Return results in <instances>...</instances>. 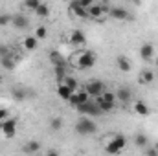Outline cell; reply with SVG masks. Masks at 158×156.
<instances>
[{
  "mask_svg": "<svg viewBox=\"0 0 158 156\" xmlns=\"http://www.w3.org/2000/svg\"><path fill=\"white\" fill-rule=\"evenodd\" d=\"M98 130V125L92 121V119H88V117H81L77 123H76V132L81 134V136H88V134H94Z\"/></svg>",
  "mask_w": 158,
  "mask_h": 156,
  "instance_id": "1",
  "label": "cell"
},
{
  "mask_svg": "<svg viewBox=\"0 0 158 156\" xmlns=\"http://www.w3.org/2000/svg\"><path fill=\"white\" fill-rule=\"evenodd\" d=\"M125 145H127V138L121 136V134H118V136H114V138L107 143L105 151L110 153V154H118V153H121V151L125 149Z\"/></svg>",
  "mask_w": 158,
  "mask_h": 156,
  "instance_id": "2",
  "label": "cell"
},
{
  "mask_svg": "<svg viewBox=\"0 0 158 156\" xmlns=\"http://www.w3.org/2000/svg\"><path fill=\"white\" fill-rule=\"evenodd\" d=\"M77 109V112H81V114H86V116H101L103 112H101V109H99V105L96 103V101H85V103H81V105H77L76 107Z\"/></svg>",
  "mask_w": 158,
  "mask_h": 156,
  "instance_id": "3",
  "label": "cell"
},
{
  "mask_svg": "<svg viewBox=\"0 0 158 156\" xmlns=\"http://www.w3.org/2000/svg\"><path fill=\"white\" fill-rule=\"evenodd\" d=\"M96 53L94 51H90V50H86V51H83L81 55H79L77 59V66L81 70H88V68H92L94 64H96Z\"/></svg>",
  "mask_w": 158,
  "mask_h": 156,
  "instance_id": "4",
  "label": "cell"
},
{
  "mask_svg": "<svg viewBox=\"0 0 158 156\" xmlns=\"http://www.w3.org/2000/svg\"><path fill=\"white\" fill-rule=\"evenodd\" d=\"M85 90L88 92L90 97H98V96H101V94L105 92V84H103V81H99V79H90V81L86 83V88H85Z\"/></svg>",
  "mask_w": 158,
  "mask_h": 156,
  "instance_id": "5",
  "label": "cell"
},
{
  "mask_svg": "<svg viewBox=\"0 0 158 156\" xmlns=\"http://www.w3.org/2000/svg\"><path fill=\"white\" fill-rule=\"evenodd\" d=\"M17 125H19V119H17V117H6L4 121H0L2 132H4L7 138L15 136V132H17Z\"/></svg>",
  "mask_w": 158,
  "mask_h": 156,
  "instance_id": "6",
  "label": "cell"
},
{
  "mask_svg": "<svg viewBox=\"0 0 158 156\" xmlns=\"http://www.w3.org/2000/svg\"><path fill=\"white\" fill-rule=\"evenodd\" d=\"M88 99H90V96H88V92H86V90H76L68 101H70L74 107H77V105L85 103V101H88Z\"/></svg>",
  "mask_w": 158,
  "mask_h": 156,
  "instance_id": "7",
  "label": "cell"
},
{
  "mask_svg": "<svg viewBox=\"0 0 158 156\" xmlns=\"http://www.w3.org/2000/svg\"><path fill=\"white\" fill-rule=\"evenodd\" d=\"M109 9L110 7H107V6H96V4H92L88 7V17L90 18H101L105 13H109Z\"/></svg>",
  "mask_w": 158,
  "mask_h": 156,
  "instance_id": "8",
  "label": "cell"
},
{
  "mask_svg": "<svg viewBox=\"0 0 158 156\" xmlns=\"http://www.w3.org/2000/svg\"><path fill=\"white\" fill-rule=\"evenodd\" d=\"M109 15H110L112 18H116V20H129V18H131L129 11L123 9V7H110V9H109Z\"/></svg>",
  "mask_w": 158,
  "mask_h": 156,
  "instance_id": "9",
  "label": "cell"
},
{
  "mask_svg": "<svg viewBox=\"0 0 158 156\" xmlns=\"http://www.w3.org/2000/svg\"><path fill=\"white\" fill-rule=\"evenodd\" d=\"M70 11H72V15H76L79 18H86V17H88V9L83 7V6H79L77 0H74V2L70 4Z\"/></svg>",
  "mask_w": 158,
  "mask_h": 156,
  "instance_id": "10",
  "label": "cell"
},
{
  "mask_svg": "<svg viewBox=\"0 0 158 156\" xmlns=\"http://www.w3.org/2000/svg\"><path fill=\"white\" fill-rule=\"evenodd\" d=\"M11 26L17 28V30H26V28H28V18H26L24 15L17 13V15H13V18H11Z\"/></svg>",
  "mask_w": 158,
  "mask_h": 156,
  "instance_id": "11",
  "label": "cell"
},
{
  "mask_svg": "<svg viewBox=\"0 0 158 156\" xmlns=\"http://www.w3.org/2000/svg\"><path fill=\"white\" fill-rule=\"evenodd\" d=\"M140 55H142V59H143V61H151V59H153V55H155V46H153V44H149V42H145V44L140 48Z\"/></svg>",
  "mask_w": 158,
  "mask_h": 156,
  "instance_id": "12",
  "label": "cell"
},
{
  "mask_svg": "<svg viewBox=\"0 0 158 156\" xmlns=\"http://www.w3.org/2000/svg\"><path fill=\"white\" fill-rule=\"evenodd\" d=\"M96 103L99 105V109H101V112H103V114H107V112H112V110H114V103H112V101H105L101 96H98V97H96Z\"/></svg>",
  "mask_w": 158,
  "mask_h": 156,
  "instance_id": "13",
  "label": "cell"
},
{
  "mask_svg": "<svg viewBox=\"0 0 158 156\" xmlns=\"http://www.w3.org/2000/svg\"><path fill=\"white\" fill-rule=\"evenodd\" d=\"M131 97H132V92H131L127 86H119L118 92H116V99L123 101V103H129V101H131Z\"/></svg>",
  "mask_w": 158,
  "mask_h": 156,
  "instance_id": "14",
  "label": "cell"
},
{
  "mask_svg": "<svg viewBox=\"0 0 158 156\" xmlns=\"http://www.w3.org/2000/svg\"><path fill=\"white\" fill-rule=\"evenodd\" d=\"M57 94H59V97L61 99H64V101H68L70 97H72V88H68L64 83H59V86H57Z\"/></svg>",
  "mask_w": 158,
  "mask_h": 156,
  "instance_id": "15",
  "label": "cell"
},
{
  "mask_svg": "<svg viewBox=\"0 0 158 156\" xmlns=\"http://www.w3.org/2000/svg\"><path fill=\"white\" fill-rule=\"evenodd\" d=\"M22 44H24V48H26L28 51H33V50L37 48V44H39V39H37L35 35H30V37H26V39H24Z\"/></svg>",
  "mask_w": 158,
  "mask_h": 156,
  "instance_id": "16",
  "label": "cell"
},
{
  "mask_svg": "<svg viewBox=\"0 0 158 156\" xmlns=\"http://www.w3.org/2000/svg\"><path fill=\"white\" fill-rule=\"evenodd\" d=\"M70 42H72V44H85V42H86V37H85L83 31L76 30V31H72V35H70Z\"/></svg>",
  "mask_w": 158,
  "mask_h": 156,
  "instance_id": "17",
  "label": "cell"
},
{
  "mask_svg": "<svg viewBox=\"0 0 158 156\" xmlns=\"http://www.w3.org/2000/svg\"><path fill=\"white\" fill-rule=\"evenodd\" d=\"M116 64H118V68L121 72H129V70H131V61H129L127 57H123V55H118Z\"/></svg>",
  "mask_w": 158,
  "mask_h": 156,
  "instance_id": "18",
  "label": "cell"
},
{
  "mask_svg": "<svg viewBox=\"0 0 158 156\" xmlns=\"http://www.w3.org/2000/svg\"><path fill=\"white\" fill-rule=\"evenodd\" d=\"M11 96H13V99H17V101H24V99L28 97V92H26L24 88H20V86H15L13 92H11Z\"/></svg>",
  "mask_w": 158,
  "mask_h": 156,
  "instance_id": "19",
  "label": "cell"
},
{
  "mask_svg": "<svg viewBox=\"0 0 158 156\" xmlns=\"http://www.w3.org/2000/svg\"><path fill=\"white\" fill-rule=\"evenodd\" d=\"M0 64H2L6 70H13V68H15V61H13L11 53H9V55H6V57H0Z\"/></svg>",
  "mask_w": 158,
  "mask_h": 156,
  "instance_id": "20",
  "label": "cell"
},
{
  "mask_svg": "<svg viewBox=\"0 0 158 156\" xmlns=\"http://www.w3.org/2000/svg\"><path fill=\"white\" fill-rule=\"evenodd\" d=\"M134 110H136L140 116H147V114H149V107H147L143 101H136V103H134Z\"/></svg>",
  "mask_w": 158,
  "mask_h": 156,
  "instance_id": "21",
  "label": "cell"
},
{
  "mask_svg": "<svg viewBox=\"0 0 158 156\" xmlns=\"http://www.w3.org/2000/svg\"><path fill=\"white\" fill-rule=\"evenodd\" d=\"M61 83H64L68 88H72V92H76V90H77V86H79V83H77V81H76L74 77H72V76H64Z\"/></svg>",
  "mask_w": 158,
  "mask_h": 156,
  "instance_id": "22",
  "label": "cell"
},
{
  "mask_svg": "<svg viewBox=\"0 0 158 156\" xmlns=\"http://www.w3.org/2000/svg\"><path fill=\"white\" fill-rule=\"evenodd\" d=\"M55 66V76L59 81H63V77L66 76V63H59V64H53Z\"/></svg>",
  "mask_w": 158,
  "mask_h": 156,
  "instance_id": "23",
  "label": "cell"
},
{
  "mask_svg": "<svg viewBox=\"0 0 158 156\" xmlns=\"http://www.w3.org/2000/svg\"><path fill=\"white\" fill-rule=\"evenodd\" d=\"M35 15L40 17V18H46V17H50V7L46 6V4H40L39 7L35 9Z\"/></svg>",
  "mask_w": 158,
  "mask_h": 156,
  "instance_id": "24",
  "label": "cell"
},
{
  "mask_svg": "<svg viewBox=\"0 0 158 156\" xmlns=\"http://www.w3.org/2000/svg\"><path fill=\"white\" fill-rule=\"evenodd\" d=\"M24 151H26V153H39L40 143L39 142H28V143L24 145Z\"/></svg>",
  "mask_w": 158,
  "mask_h": 156,
  "instance_id": "25",
  "label": "cell"
},
{
  "mask_svg": "<svg viewBox=\"0 0 158 156\" xmlns=\"http://www.w3.org/2000/svg\"><path fill=\"white\" fill-rule=\"evenodd\" d=\"M153 81H155L153 72H149V70L142 72V77H140V83H142V84H149V83H153Z\"/></svg>",
  "mask_w": 158,
  "mask_h": 156,
  "instance_id": "26",
  "label": "cell"
},
{
  "mask_svg": "<svg viewBox=\"0 0 158 156\" xmlns=\"http://www.w3.org/2000/svg\"><path fill=\"white\" fill-rule=\"evenodd\" d=\"M147 136L145 134H136V138H134V143H136V147H145L147 145Z\"/></svg>",
  "mask_w": 158,
  "mask_h": 156,
  "instance_id": "27",
  "label": "cell"
},
{
  "mask_svg": "<svg viewBox=\"0 0 158 156\" xmlns=\"http://www.w3.org/2000/svg\"><path fill=\"white\" fill-rule=\"evenodd\" d=\"M50 61H52L53 64H59V63H64V57H63L59 51H52V53H50Z\"/></svg>",
  "mask_w": 158,
  "mask_h": 156,
  "instance_id": "28",
  "label": "cell"
},
{
  "mask_svg": "<svg viewBox=\"0 0 158 156\" xmlns=\"http://www.w3.org/2000/svg\"><path fill=\"white\" fill-rule=\"evenodd\" d=\"M11 15H7V13H0V28H6V26H9L11 24Z\"/></svg>",
  "mask_w": 158,
  "mask_h": 156,
  "instance_id": "29",
  "label": "cell"
},
{
  "mask_svg": "<svg viewBox=\"0 0 158 156\" xmlns=\"http://www.w3.org/2000/svg\"><path fill=\"white\" fill-rule=\"evenodd\" d=\"M40 4H42L40 0H24V6H26L28 9H31V11H35Z\"/></svg>",
  "mask_w": 158,
  "mask_h": 156,
  "instance_id": "30",
  "label": "cell"
},
{
  "mask_svg": "<svg viewBox=\"0 0 158 156\" xmlns=\"http://www.w3.org/2000/svg\"><path fill=\"white\" fill-rule=\"evenodd\" d=\"M61 127H63V119H61V117H53V119L50 121V129H52V130H59Z\"/></svg>",
  "mask_w": 158,
  "mask_h": 156,
  "instance_id": "31",
  "label": "cell"
},
{
  "mask_svg": "<svg viewBox=\"0 0 158 156\" xmlns=\"http://www.w3.org/2000/svg\"><path fill=\"white\" fill-rule=\"evenodd\" d=\"M101 97H103L105 101H112V103H116V94H114V92H103Z\"/></svg>",
  "mask_w": 158,
  "mask_h": 156,
  "instance_id": "32",
  "label": "cell"
},
{
  "mask_svg": "<svg viewBox=\"0 0 158 156\" xmlns=\"http://www.w3.org/2000/svg\"><path fill=\"white\" fill-rule=\"evenodd\" d=\"M46 33H48V31H46V28H44V26H39V28L35 30V37H37V39H44V37H46Z\"/></svg>",
  "mask_w": 158,
  "mask_h": 156,
  "instance_id": "33",
  "label": "cell"
},
{
  "mask_svg": "<svg viewBox=\"0 0 158 156\" xmlns=\"http://www.w3.org/2000/svg\"><path fill=\"white\" fill-rule=\"evenodd\" d=\"M6 55H9V48L6 44H0V57H6Z\"/></svg>",
  "mask_w": 158,
  "mask_h": 156,
  "instance_id": "34",
  "label": "cell"
},
{
  "mask_svg": "<svg viewBox=\"0 0 158 156\" xmlns=\"http://www.w3.org/2000/svg\"><path fill=\"white\" fill-rule=\"evenodd\" d=\"M77 2H79V6H83V7H86V9L94 4V0H77Z\"/></svg>",
  "mask_w": 158,
  "mask_h": 156,
  "instance_id": "35",
  "label": "cell"
},
{
  "mask_svg": "<svg viewBox=\"0 0 158 156\" xmlns=\"http://www.w3.org/2000/svg\"><path fill=\"white\" fill-rule=\"evenodd\" d=\"M6 117H9V110L7 109H0V121H4Z\"/></svg>",
  "mask_w": 158,
  "mask_h": 156,
  "instance_id": "36",
  "label": "cell"
},
{
  "mask_svg": "<svg viewBox=\"0 0 158 156\" xmlns=\"http://www.w3.org/2000/svg\"><path fill=\"white\" fill-rule=\"evenodd\" d=\"M145 154H149V156H158V149L155 147V149H147L145 151Z\"/></svg>",
  "mask_w": 158,
  "mask_h": 156,
  "instance_id": "37",
  "label": "cell"
},
{
  "mask_svg": "<svg viewBox=\"0 0 158 156\" xmlns=\"http://www.w3.org/2000/svg\"><path fill=\"white\" fill-rule=\"evenodd\" d=\"M155 147H156V149H158V142H156V143H155Z\"/></svg>",
  "mask_w": 158,
  "mask_h": 156,
  "instance_id": "38",
  "label": "cell"
},
{
  "mask_svg": "<svg viewBox=\"0 0 158 156\" xmlns=\"http://www.w3.org/2000/svg\"><path fill=\"white\" fill-rule=\"evenodd\" d=\"M156 68H158V61H156Z\"/></svg>",
  "mask_w": 158,
  "mask_h": 156,
  "instance_id": "39",
  "label": "cell"
},
{
  "mask_svg": "<svg viewBox=\"0 0 158 156\" xmlns=\"http://www.w3.org/2000/svg\"><path fill=\"white\" fill-rule=\"evenodd\" d=\"M0 132H2V127H0Z\"/></svg>",
  "mask_w": 158,
  "mask_h": 156,
  "instance_id": "40",
  "label": "cell"
},
{
  "mask_svg": "<svg viewBox=\"0 0 158 156\" xmlns=\"http://www.w3.org/2000/svg\"><path fill=\"white\" fill-rule=\"evenodd\" d=\"M103 2H109V0H103Z\"/></svg>",
  "mask_w": 158,
  "mask_h": 156,
  "instance_id": "41",
  "label": "cell"
}]
</instances>
